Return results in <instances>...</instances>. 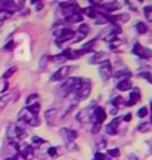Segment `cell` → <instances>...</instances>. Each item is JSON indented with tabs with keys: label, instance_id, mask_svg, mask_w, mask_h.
Listing matches in <instances>:
<instances>
[{
	"label": "cell",
	"instance_id": "18",
	"mask_svg": "<svg viewBox=\"0 0 152 160\" xmlns=\"http://www.w3.org/2000/svg\"><path fill=\"white\" fill-rule=\"evenodd\" d=\"M81 19H83V15H81V12H80V13H73V15H69V17H65V22L74 24V22H80Z\"/></svg>",
	"mask_w": 152,
	"mask_h": 160
},
{
	"label": "cell",
	"instance_id": "19",
	"mask_svg": "<svg viewBox=\"0 0 152 160\" xmlns=\"http://www.w3.org/2000/svg\"><path fill=\"white\" fill-rule=\"evenodd\" d=\"M83 12H86V15L90 18H97V13H101V12H97V9H96L95 6H89V8L83 9Z\"/></svg>",
	"mask_w": 152,
	"mask_h": 160
},
{
	"label": "cell",
	"instance_id": "27",
	"mask_svg": "<svg viewBox=\"0 0 152 160\" xmlns=\"http://www.w3.org/2000/svg\"><path fill=\"white\" fill-rule=\"evenodd\" d=\"M11 17H12L11 12H7V11H0V22H2V21H6V19H9Z\"/></svg>",
	"mask_w": 152,
	"mask_h": 160
},
{
	"label": "cell",
	"instance_id": "4",
	"mask_svg": "<svg viewBox=\"0 0 152 160\" xmlns=\"http://www.w3.org/2000/svg\"><path fill=\"white\" fill-rule=\"evenodd\" d=\"M64 13H65V17H69V15H73V13H80L81 9H80V6L75 3V2H62L61 5H59Z\"/></svg>",
	"mask_w": 152,
	"mask_h": 160
},
{
	"label": "cell",
	"instance_id": "40",
	"mask_svg": "<svg viewBox=\"0 0 152 160\" xmlns=\"http://www.w3.org/2000/svg\"><path fill=\"white\" fill-rule=\"evenodd\" d=\"M123 120H124V122H130V120H131V114H130V113H127V114L123 117Z\"/></svg>",
	"mask_w": 152,
	"mask_h": 160
},
{
	"label": "cell",
	"instance_id": "8",
	"mask_svg": "<svg viewBox=\"0 0 152 160\" xmlns=\"http://www.w3.org/2000/svg\"><path fill=\"white\" fill-rule=\"evenodd\" d=\"M18 154L21 156L24 160H33V157H34L33 145H28V144L21 145V147H19V151H18Z\"/></svg>",
	"mask_w": 152,
	"mask_h": 160
},
{
	"label": "cell",
	"instance_id": "3",
	"mask_svg": "<svg viewBox=\"0 0 152 160\" xmlns=\"http://www.w3.org/2000/svg\"><path fill=\"white\" fill-rule=\"evenodd\" d=\"M55 36H56V43H58V45H61V43H64V42L73 40V37L75 36V33H74L71 28L64 27V28L58 30L56 33H55Z\"/></svg>",
	"mask_w": 152,
	"mask_h": 160
},
{
	"label": "cell",
	"instance_id": "39",
	"mask_svg": "<svg viewBox=\"0 0 152 160\" xmlns=\"http://www.w3.org/2000/svg\"><path fill=\"white\" fill-rule=\"evenodd\" d=\"M101 126L102 125H96L95 123V125H93V133H97V132L101 131Z\"/></svg>",
	"mask_w": 152,
	"mask_h": 160
},
{
	"label": "cell",
	"instance_id": "15",
	"mask_svg": "<svg viewBox=\"0 0 152 160\" xmlns=\"http://www.w3.org/2000/svg\"><path fill=\"white\" fill-rule=\"evenodd\" d=\"M114 76H115V79L117 80H129L130 79V76H131V73H130V70L127 68H124V70H120V71H115L114 73Z\"/></svg>",
	"mask_w": 152,
	"mask_h": 160
},
{
	"label": "cell",
	"instance_id": "35",
	"mask_svg": "<svg viewBox=\"0 0 152 160\" xmlns=\"http://www.w3.org/2000/svg\"><path fill=\"white\" fill-rule=\"evenodd\" d=\"M15 71H17V67H12V68H9L5 73V74H3V79H9V77H11V76L15 73Z\"/></svg>",
	"mask_w": 152,
	"mask_h": 160
},
{
	"label": "cell",
	"instance_id": "42",
	"mask_svg": "<svg viewBox=\"0 0 152 160\" xmlns=\"http://www.w3.org/2000/svg\"><path fill=\"white\" fill-rule=\"evenodd\" d=\"M5 160H15V157H6Z\"/></svg>",
	"mask_w": 152,
	"mask_h": 160
},
{
	"label": "cell",
	"instance_id": "38",
	"mask_svg": "<svg viewBox=\"0 0 152 160\" xmlns=\"http://www.w3.org/2000/svg\"><path fill=\"white\" fill-rule=\"evenodd\" d=\"M13 48H15V43H13V42H9V43L5 46V51H13Z\"/></svg>",
	"mask_w": 152,
	"mask_h": 160
},
{
	"label": "cell",
	"instance_id": "10",
	"mask_svg": "<svg viewBox=\"0 0 152 160\" xmlns=\"http://www.w3.org/2000/svg\"><path fill=\"white\" fill-rule=\"evenodd\" d=\"M92 116H93V110H92V107H87V108L81 110L77 114V120L81 122V123H86V122L92 120Z\"/></svg>",
	"mask_w": 152,
	"mask_h": 160
},
{
	"label": "cell",
	"instance_id": "17",
	"mask_svg": "<svg viewBox=\"0 0 152 160\" xmlns=\"http://www.w3.org/2000/svg\"><path fill=\"white\" fill-rule=\"evenodd\" d=\"M103 59H107V55H105L103 52H95V53L92 55V58H90V61H89V62L90 64L103 62Z\"/></svg>",
	"mask_w": 152,
	"mask_h": 160
},
{
	"label": "cell",
	"instance_id": "20",
	"mask_svg": "<svg viewBox=\"0 0 152 160\" xmlns=\"http://www.w3.org/2000/svg\"><path fill=\"white\" fill-rule=\"evenodd\" d=\"M136 30H137V33H140V34H145V33H148V30H149V27H148L145 22H139L136 24Z\"/></svg>",
	"mask_w": 152,
	"mask_h": 160
},
{
	"label": "cell",
	"instance_id": "36",
	"mask_svg": "<svg viewBox=\"0 0 152 160\" xmlns=\"http://www.w3.org/2000/svg\"><path fill=\"white\" fill-rule=\"evenodd\" d=\"M112 102L115 104V107L118 108V105H120V104H126V101H124V99H123L121 97H117V98H115V99L112 101Z\"/></svg>",
	"mask_w": 152,
	"mask_h": 160
},
{
	"label": "cell",
	"instance_id": "34",
	"mask_svg": "<svg viewBox=\"0 0 152 160\" xmlns=\"http://www.w3.org/2000/svg\"><path fill=\"white\" fill-rule=\"evenodd\" d=\"M47 154L50 156V157H58V148L56 147H50V148L47 150Z\"/></svg>",
	"mask_w": 152,
	"mask_h": 160
},
{
	"label": "cell",
	"instance_id": "2",
	"mask_svg": "<svg viewBox=\"0 0 152 160\" xmlns=\"http://www.w3.org/2000/svg\"><path fill=\"white\" fill-rule=\"evenodd\" d=\"M90 92H92V83L89 80H83V83L78 88V91L74 92V95L77 97V101H83V99H86L90 95Z\"/></svg>",
	"mask_w": 152,
	"mask_h": 160
},
{
	"label": "cell",
	"instance_id": "30",
	"mask_svg": "<svg viewBox=\"0 0 152 160\" xmlns=\"http://www.w3.org/2000/svg\"><path fill=\"white\" fill-rule=\"evenodd\" d=\"M148 113H149V110H148L146 107H142V108H139V111H137V116H139L140 119H145L148 116Z\"/></svg>",
	"mask_w": 152,
	"mask_h": 160
},
{
	"label": "cell",
	"instance_id": "28",
	"mask_svg": "<svg viewBox=\"0 0 152 160\" xmlns=\"http://www.w3.org/2000/svg\"><path fill=\"white\" fill-rule=\"evenodd\" d=\"M95 160H111V157L108 154H103V153H101V151H97L95 154Z\"/></svg>",
	"mask_w": 152,
	"mask_h": 160
},
{
	"label": "cell",
	"instance_id": "11",
	"mask_svg": "<svg viewBox=\"0 0 152 160\" xmlns=\"http://www.w3.org/2000/svg\"><path fill=\"white\" fill-rule=\"evenodd\" d=\"M69 67H67V65H64V67H61V68L58 70L55 74L52 76V80H62V79H67L68 77V73H69Z\"/></svg>",
	"mask_w": 152,
	"mask_h": 160
},
{
	"label": "cell",
	"instance_id": "21",
	"mask_svg": "<svg viewBox=\"0 0 152 160\" xmlns=\"http://www.w3.org/2000/svg\"><path fill=\"white\" fill-rule=\"evenodd\" d=\"M9 101H11V95H7V93L2 95L0 97V108H5L6 105L9 104Z\"/></svg>",
	"mask_w": 152,
	"mask_h": 160
},
{
	"label": "cell",
	"instance_id": "16",
	"mask_svg": "<svg viewBox=\"0 0 152 160\" xmlns=\"http://www.w3.org/2000/svg\"><path fill=\"white\" fill-rule=\"evenodd\" d=\"M117 89H118L120 92H124V91H130V89H133V83L129 80H121V82H118V85H117Z\"/></svg>",
	"mask_w": 152,
	"mask_h": 160
},
{
	"label": "cell",
	"instance_id": "12",
	"mask_svg": "<svg viewBox=\"0 0 152 160\" xmlns=\"http://www.w3.org/2000/svg\"><path fill=\"white\" fill-rule=\"evenodd\" d=\"M139 99H140V92H139V89H133V91H131V93H130L129 99L126 101V105L131 107V105H135Z\"/></svg>",
	"mask_w": 152,
	"mask_h": 160
},
{
	"label": "cell",
	"instance_id": "31",
	"mask_svg": "<svg viewBox=\"0 0 152 160\" xmlns=\"http://www.w3.org/2000/svg\"><path fill=\"white\" fill-rule=\"evenodd\" d=\"M108 156H109V157H120V150L118 148L108 150Z\"/></svg>",
	"mask_w": 152,
	"mask_h": 160
},
{
	"label": "cell",
	"instance_id": "9",
	"mask_svg": "<svg viewBox=\"0 0 152 160\" xmlns=\"http://www.w3.org/2000/svg\"><path fill=\"white\" fill-rule=\"evenodd\" d=\"M92 119H93V122H95L96 125H102L103 120L107 119L105 110L102 108V107H95V108H93V116H92Z\"/></svg>",
	"mask_w": 152,
	"mask_h": 160
},
{
	"label": "cell",
	"instance_id": "33",
	"mask_svg": "<svg viewBox=\"0 0 152 160\" xmlns=\"http://www.w3.org/2000/svg\"><path fill=\"white\" fill-rule=\"evenodd\" d=\"M140 77H143V79H146L149 83H152V73H148V71H143V73H140Z\"/></svg>",
	"mask_w": 152,
	"mask_h": 160
},
{
	"label": "cell",
	"instance_id": "23",
	"mask_svg": "<svg viewBox=\"0 0 152 160\" xmlns=\"http://www.w3.org/2000/svg\"><path fill=\"white\" fill-rule=\"evenodd\" d=\"M37 99H39V95H37V93H31V95L27 98V101H25V102H27V107H28V105L36 104V102H37Z\"/></svg>",
	"mask_w": 152,
	"mask_h": 160
},
{
	"label": "cell",
	"instance_id": "44",
	"mask_svg": "<svg viewBox=\"0 0 152 160\" xmlns=\"http://www.w3.org/2000/svg\"><path fill=\"white\" fill-rule=\"evenodd\" d=\"M151 111H152V101H151Z\"/></svg>",
	"mask_w": 152,
	"mask_h": 160
},
{
	"label": "cell",
	"instance_id": "25",
	"mask_svg": "<svg viewBox=\"0 0 152 160\" xmlns=\"http://www.w3.org/2000/svg\"><path fill=\"white\" fill-rule=\"evenodd\" d=\"M95 43H96V40H92V42H89V43H86L84 46H83V49L81 51L84 52H90V51H93V48H95Z\"/></svg>",
	"mask_w": 152,
	"mask_h": 160
},
{
	"label": "cell",
	"instance_id": "41",
	"mask_svg": "<svg viewBox=\"0 0 152 160\" xmlns=\"http://www.w3.org/2000/svg\"><path fill=\"white\" fill-rule=\"evenodd\" d=\"M127 160H139V157H137V156H135V154H129Z\"/></svg>",
	"mask_w": 152,
	"mask_h": 160
},
{
	"label": "cell",
	"instance_id": "32",
	"mask_svg": "<svg viewBox=\"0 0 152 160\" xmlns=\"http://www.w3.org/2000/svg\"><path fill=\"white\" fill-rule=\"evenodd\" d=\"M149 128H151V123H142V125L137 126V131L139 132H146Z\"/></svg>",
	"mask_w": 152,
	"mask_h": 160
},
{
	"label": "cell",
	"instance_id": "24",
	"mask_svg": "<svg viewBox=\"0 0 152 160\" xmlns=\"http://www.w3.org/2000/svg\"><path fill=\"white\" fill-rule=\"evenodd\" d=\"M43 144H46V141H45V139H41V138H39V137H33V139H31V145L41 147Z\"/></svg>",
	"mask_w": 152,
	"mask_h": 160
},
{
	"label": "cell",
	"instance_id": "14",
	"mask_svg": "<svg viewBox=\"0 0 152 160\" xmlns=\"http://www.w3.org/2000/svg\"><path fill=\"white\" fill-rule=\"evenodd\" d=\"M45 119L47 122V125L52 126L55 123V120H56V108H49L47 111L45 113Z\"/></svg>",
	"mask_w": 152,
	"mask_h": 160
},
{
	"label": "cell",
	"instance_id": "37",
	"mask_svg": "<svg viewBox=\"0 0 152 160\" xmlns=\"http://www.w3.org/2000/svg\"><path fill=\"white\" fill-rule=\"evenodd\" d=\"M74 37H75V39H73V42L74 43H77V42H80V40H83L86 37V34H81V33H77V34L74 36Z\"/></svg>",
	"mask_w": 152,
	"mask_h": 160
},
{
	"label": "cell",
	"instance_id": "29",
	"mask_svg": "<svg viewBox=\"0 0 152 160\" xmlns=\"http://www.w3.org/2000/svg\"><path fill=\"white\" fill-rule=\"evenodd\" d=\"M77 33H81V34L87 36V33H89V25H87V24H81L78 27V30H77Z\"/></svg>",
	"mask_w": 152,
	"mask_h": 160
},
{
	"label": "cell",
	"instance_id": "26",
	"mask_svg": "<svg viewBox=\"0 0 152 160\" xmlns=\"http://www.w3.org/2000/svg\"><path fill=\"white\" fill-rule=\"evenodd\" d=\"M143 12H145V17H146L148 21H149V22H152V6H145Z\"/></svg>",
	"mask_w": 152,
	"mask_h": 160
},
{
	"label": "cell",
	"instance_id": "1",
	"mask_svg": "<svg viewBox=\"0 0 152 160\" xmlns=\"http://www.w3.org/2000/svg\"><path fill=\"white\" fill-rule=\"evenodd\" d=\"M83 83V80L80 79V77H68L65 79V82L62 83L61 89L62 92H65V93H74V92L78 91V88L81 86Z\"/></svg>",
	"mask_w": 152,
	"mask_h": 160
},
{
	"label": "cell",
	"instance_id": "22",
	"mask_svg": "<svg viewBox=\"0 0 152 160\" xmlns=\"http://www.w3.org/2000/svg\"><path fill=\"white\" fill-rule=\"evenodd\" d=\"M27 110H28L30 113H33V114H39V111H40V104L39 102H36V104H33V105H28L27 107Z\"/></svg>",
	"mask_w": 152,
	"mask_h": 160
},
{
	"label": "cell",
	"instance_id": "13",
	"mask_svg": "<svg viewBox=\"0 0 152 160\" xmlns=\"http://www.w3.org/2000/svg\"><path fill=\"white\" fill-rule=\"evenodd\" d=\"M118 123H120V119L115 117V119L105 128V132H107L108 135H115V133H117V129H118Z\"/></svg>",
	"mask_w": 152,
	"mask_h": 160
},
{
	"label": "cell",
	"instance_id": "7",
	"mask_svg": "<svg viewBox=\"0 0 152 160\" xmlns=\"http://www.w3.org/2000/svg\"><path fill=\"white\" fill-rule=\"evenodd\" d=\"M59 135L64 138V141L67 144H71L74 139H77L78 137V132L74 131V129H68V128H62L61 131H59Z\"/></svg>",
	"mask_w": 152,
	"mask_h": 160
},
{
	"label": "cell",
	"instance_id": "5",
	"mask_svg": "<svg viewBox=\"0 0 152 160\" xmlns=\"http://www.w3.org/2000/svg\"><path fill=\"white\" fill-rule=\"evenodd\" d=\"M133 53L137 55V57L143 58V59L152 58V51L148 49V48H145V46H142L140 43H135V45H133Z\"/></svg>",
	"mask_w": 152,
	"mask_h": 160
},
{
	"label": "cell",
	"instance_id": "43",
	"mask_svg": "<svg viewBox=\"0 0 152 160\" xmlns=\"http://www.w3.org/2000/svg\"><path fill=\"white\" fill-rule=\"evenodd\" d=\"M149 123H151V125H152V116H151V122H149Z\"/></svg>",
	"mask_w": 152,
	"mask_h": 160
},
{
	"label": "cell",
	"instance_id": "6",
	"mask_svg": "<svg viewBox=\"0 0 152 160\" xmlns=\"http://www.w3.org/2000/svg\"><path fill=\"white\" fill-rule=\"evenodd\" d=\"M99 74L103 80H108L109 77H112L114 76V70H112V65L109 61H103L101 64V67H99Z\"/></svg>",
	"mask_w": 152,
	"mask_h": 160
}]
</instances>
